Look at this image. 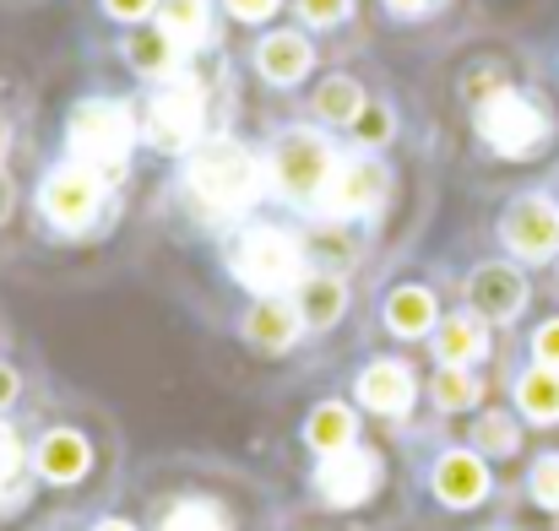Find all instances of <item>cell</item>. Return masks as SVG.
Listing matches in <instances>:
<instances>
[{"mask_svg":"<svg viewBox=\"0 0 559 531\" xmlns=\"http://www.w3.org/2000/svg\"><path fill=\"white\" fill-rule=\"evenodd\" d=\"M516 407L533 418V423H559V369H527L516 379Z\"/></svg>","mask_w":559,"mask_h":531,"instance_id":"cell-18","label":"cell"},{"mask_svg":"<svg viewBox=\"0 0 559 531\" xmlns=\"http://www.w3.org/2000/svg\"><path fill=\"white\" fill-rule=\"evenodd\" d=\"M93 531H136V527H126V521H104V527H93Z\"/></svg>","mask_w":559,"mask_h":531,"instance_id":"cell-38","label":"cell"},{"mask_svg":"<svg viewBox=\"0 0 559 531\" xmlns=\"http://www.w3.org/2000/svg\"><path fill=\"white\" fill-rule=\"evenodd\" d=\"M131 136H136L131 109L115 104V98L76 104V114H71V153L93 174H120L126 169V153H131Z\"/></svg>","mask_w":559,"mask_h":531,"instance_id":"cell-2","label":"cell"},{"mask_svg":"<svg viewBox=\"0 0 559 531\" xmlns=\"http://www.w3.org/2000/svg\"><path fill=\"white\" fill-rule=\"evenodd\" d=\"M234 277L261 293V299H277L283 288L299 282V244L283 233V228H250L234 250Z\"/></svg>","mask_w":559,"mask_h":531,"instance_id":"cell-4","label":"cell"},{"mask_svg":"<svg viewBox=\"0 0 559 531\" xmlns=\"http://www.w3.org/2000/svg\"><path fill=\"white\" fill-rule=\"evenodd\" d=\"M533 348H538V363H544V369H559V321H549V326L538 331Z\"/></svg>","mask_w":559,"mask_h":531,"instance_id":"cell-32","label":"cell"},{"mask_svg":"<svg viewBox=\"0 0 559 531\" xmlns=\"http://www.w3.org/2000/svg\"><path fill=\"white\" fill-rule=\"evenodd\" d=\"M343 299H348V293H343L337 277H310V282L299 288V321L321 331V326H332V321L343 315Z\"/></svg>","mask_w":559,"mask_h":531,"instance_id":"cell-22","label":"cell"},{"mask_svg":"<svg viewBox=\"0 0 559 531\" xmlns=\"http://www.w3.org/2000/svg\"><path fill=\"white\" fill-rule=\"evenodd\" d=\"M158 27H164L180 49L201 44V38H206V0H164V5H158Z\"/></svg>","mask_w":559,"mask_h":531,"instance_id":"cell-24","label":"cell"},{"mask_svg":"<svg viewBox=\"0 0 559 531\" xmlns=\"http://www.w3.org/2000/svg\"><path fill=\"white\" fill-rule=\"evenodd\" d=\"M435 348H440V363H473V358L484 353V326L473 321V315H451V321H440V337H435Z\"/></svg>","mask_w":559,"mask_h":531,"instance_id":"cell-23","label":"cell"},{"mask_svg":"<svg viewBox=\"0 0 559 531\" xmlns=\"http://www.w3.org/2000/svg\"><path fill=\"white\" fill-rule=\"evenodd\" d=\"M38 206H44V217H49L55 228L76 233V228H87V222L98 217V206H104V174H93L87 164H66V169H55V174L44 179Z\"/></svg>","mask_w":559,"mask_h":531,"instance_id":"cell-6","label":"cell"},{"mask_svg":"<svg viewBox=\"0 0 559 531\" xmlns=\"http://www.w3.org/2000/svg\"><path fill=\"white\" fill-rule=\"evenodd\" d=\"M332 169H337V158H332V147L316 131H288L272 147V179H277V190L288 201H321Z\"/></svg>","mask_w":559,"mask_h":531,"instance_id":"cell-5","label":"cell"},{"mask_svg":"<svg viewBox=\"0 0 559 531\" xmlns=\"http://www.w3.org/2000/svg\"><path fill=\"white\" fill-rule=\"evenodd\" d=\"M354 412L343 407V401H326V407H316L310 412V423H305V439H310V450H321V456H332V450H348L354 445Z\"/></svg>","mask_w":559,"mask_h":531,"instance_id":"cell-17","label":"cell"},{"mask_svg":"<svg viewBox=\"0 0 559 531\" xmlns=\"http://www.w3.org/2000/svg\"><path fill=\"white\" fill-rule=\"evenodd\" d=\"M11 401H16V374L0 363V407H11Z\"/></svg>","mask_w":559,"mask_h":531,"instance_id":"cell-34","label":"cell"},{"mask_svg":"<svg viewBox=\"0 0 559 531\" xmlns=\"http://www.w3.org/2000/svg\"><path fill=\"white\" fill-rule=\"evenodd\" d=\"M385 326H391L396 337H424V331L435 326V299H429L424 288H396V293L385 299Z\"/></svg>","mask_w":559,"mask_h":531,"instance_id":"cell-19","label":"cell"},{"mask_svg":"<svg viewBox=\"0 0 559 531\" xmlns=\"http://www.w3.org/2000/svg\"><path fill=\"white\" fill-rule=\"evenodd\" d=\"M316 114L332 120V125H359V114H365V87H359L354 76H332V82H321V93H316Z\"/></svg>","mask_w":559,"mask_h":531,"instance_id":"cell-21","label":"cell"},{"mask_svg":"<svg viewBox=\"0 0 559 531\" xmlns=\"http://www.w3.org/2000/svg\"><path fill=\"white\" fill-rule=\"evenodd\" d=\"M473 396H478V385L467 379V369L445 363V369H440V379H435V401L456 412V407H473Z\"/></svg>","mask_w":559,"mask_h":531,"instance_id":"cell-26","label":"cell"},{"mask_svg":"<svg viewBox=\"0 0 559 531\" xmlns=\"http://www.w3.org/2000/svg\"><path fill=\"white\" fill-rule=\"evenodd\" d=\"M478 136H484L500 158H527V153H538V147L549 142V120H544V109H538L533 98L500 87V93H489V98L478 104Z\"/></svg>","mask_w":559,"mask_h":531,"instance_id":"cell-3","label":"cell"},{"mask_svg":"<svg viewBox=\"0 0 559 531\" xmlns=\"http://www.w3.org/2000/svg\"><path fill=\"white\" fill-rule=\"evenodd\" d=\"M190 195L206 212L234 217V212H245L261 195V169H255V158L239 142H206L190 158Z\"/></svg>","mask_w":559,"mask_h":531,"instance_id":"cell-1","label":"cell"},{"mask_svg":"<svg viewBox=\"0 0 559 531\" xmlns=\"http://www.w3.org/2000/svg\"><path fill=\"white\" fill-rule=\"evenodd\" d=\"M126 60L142 71V76H175V65H180V44L158 27V33H136L131 44H126Z\"/></svg>","mask_w":559,"mask_h":531,"instance_id":"cell-20","label":"cell"},{"mask_svg":"<svg viewBox=\"0 0 559 531\" xmlns=\"http://www.w3.org/2000/svg\"><path fill=\"white\" fill-rule=\"evenodd\" d=\"M201 114L206 109H201V87L195 82H180V87L158 93L153 109H147V142L164 147V153H190L195 136H201Z\"/></svg>","mask_w":559,"mask_h":531,"instance_id":"cell-7","label":"cell"},{"mask_svg":"<svg viewBox=\"0 0 559 531\" xmlns=\"http://www.w3.org/2000/svg\"><path fill=\"white\" fill-rule=\"evenodd\" d=\"M391 11H402V16H418V11H429L435 0H385Z\"/></svg>","mask_w":559,"mask_h":531,"instance_id":"cell-35","label":"cell"},{"mask_svg":"<svg viewBox=\"0 0 559 531\" xmlns=\"http://www.w3.org/2000/svg\"><path fill=\"white\" fill-rule=\"evenodd\" d=\"M16 467H22V445H16V434L0 423V488L16 478Z\"/></svg>","mask_w":559,"mask_h":531,"instance_id":"cell-30","label":"cell"},{"mask_svg":"<svg viewBox=\"0 0 559 531\" xmlns=\"http://www.w3.org/2000/svg\"><path fill=\"white\" fill-rule=\"evenodd\" d=\"M5 212H11V179L0 174V222H5Z\"/></svg>","mask_w":559,"mask_h":531,"instance_id":"cell-37","label":"cell"},{"mask_svg":"<svg viewBox=\"0 0 559 531\" xmlns=\"http://www.w3.org/2000/svg\"><path fill=\"white\" fill-rule=\"evenodd\" d=\"M0 153H5V120H0Z\"/></svg>","mask_w":559,"mask_h":531,"instance_id":"cell-39","label":"cell"},{"mask_svg":"<svg viewBox=\"0 0 559 531\" xmlns=\"http://www.w3.org/2000/svg\"><path fill=\"white\" fill-rule=\"evenodd\" d=\"M467 299L484 321H516L522 304H527V282L516 266H478L473 282H467Z\"/></svg>","mask_w":559,"mask_h":531,"instance_id":"cell-11","label":"cell"},{"mask_svg":"<svg viewBox=\"0 0 559 531\" xmlns=\"http://www.w3.org/2000/svg\"><path fill=\"white\" fill-rule=\"evenodd\" d=\"M164 531H228V516L206 499H190V505H175L164 516Z\"/></svg>","mask_w":559,"mask_h":531,"instance_id":"cell-25","label":"cell"},{"mask_svg":"<svg viewBox=\"0 0 559 531\" xmlns=\"http://www.w3.org/2000/svg\"><path fill=\"white\" fill-rule=\"evenodd\" d=\"M109 5V16H120V22H142L147 11H158V0H104Z\"/></svg>","mask_w":559,"mask_h":531,"instance_id":"cell-33","label":"cell"},{"mask_svg":"<svg viewBox=\"0 0 559 531\" xmlns=\"http://www.w3.org/2000/svg\"><path fill=\"white\" fill-rule=\"evenodd\" d=\"M359 396H365V407L374 412H385V418H402L407 407H413V374L402 369V363H370L365 369V379H359Z\"/></svg>","mask_w":559,"mask_h":531,"instance_id":"cell-14","label":"cell"},{"mask_svg":"<svg viewBox=\"0 0 559 531\" xmlns=\"http://www.w3.org/2000/svg\"><path fill=\"white\" fill-rule=\"evenodd\" d=\"M277 5H283V0H228V11H234L239 22H266Z\"/></svg>","mask_w":559,"mask_h":531,"instance_id":"cell-31","label":"cell"},{"mask_svg":"<svg viewBox=\"0 0 559 531\" xmlns=\"http://www.w3.org/2000/svg\"><path fill=\"white\" fill-rule=\"evenodd\" d=\"M310 38L305 33H266L261 38V49H255V65H261V76L266 82H277V87H288V82H299L305 71H310Z\"/></svg>","mask_w":559,"mask_h":531,"instance_id":"cell-12","label":"cell"},{"mask_svg":"<svg viewBox=\"0 0 559 531\" xmlns=\"http://www.w3.org/2000/svg\"><path fill=\"white\" fill-rule=\"evenodd\" d=\"M299 304H283V299H261L255 310H250V321H245V337L255 342V348H272V353H283L294 337H299Z\"/></svg>","mask_w":559,"mask_h":531,"instance_id":"cell-15","label":"cell"},{"mask_svg":"<svg viewBox=\"0 0 559 531\" xmlns=\"http://www.w3.org/2000/svg\"><path fill=\"white\" fill-rule=\"evenodd\" d=\"M380 195H385V169H380L374 158H348V164H337L332 179H326L321 212H332V217H359V212H374V206H380Z\"/></svg>","mask_w":559,"mask_h":531,"instance_id":"cell-9","label":"cell"},{"mask_svg":"<svg viewBox=\"0 0 559 531\" xmlns=\"http://www.w3.org/2000/svg\"><path fill=\"white\" fill-rule=\"evenodd\" d=\"M299 11H305V22L332 27V22H343V16L354 11V0H299Z\"/></svg>","mask_w":559,"mask_h":531,"instance_id":"cell-29","label":"cell"},{"mask_svg":"<svg viewBox=\"0 0 559 531\" xmlns=\"http://www.w3.org/2000/svg\"><path fill=\"white\" fill-rule=\"evenodd\" d=\"M87 461H93V450H87V439L71 434V429H55V434H44V445H38V472H44L49 483H76V478L87 472Z\"/></svg>","mask_w":559,"mask_h":531,"instance_id":"cell-16","label":"cell"},{"mask_svg":"<svg viewBox=\"0 0 559 531\" xmlns=\"http://www.w3.org/2000/svg\"><path fill=\"white\" fill-rule=\"evenodd\" d=\"M359 120H365V136H370V142L385 136V114H359Z\"/></svg>","mask_w":559,"mask_h":531,"instance_id":"cell-36","label":"cell"},{"mask_svg":"<svg viewBox=\"0 0 559 531\" xmlns=\"http://www.w3.org/2000/svg\"><path fill=\"white\" fill-rule=\"evenodd\" d=\"M533 499H538L544 510H559V456H544V461L533 467Z\"/></svg>","mask_w":559,"mask_h":531,"instance_id":"cell-28","label":"cell"},{"mask_svg":"<svg viewBox=\"0 0 559 531\" xmlns=\"http://www.w3.org/2000/svg\"><path fill=\"white\" fill-rule=\"evenodd\" d=\"M478 450H489V456H511V450H516V423H511L506 412H489V418L478 423Z\"/></svg>","mask_w":559,"mask_h":531,"instance_id":"cell-27","label":"cell"},{"mask_svg":"<svg viewBox=\"0 0 559 531\" xmlns=\"http://www.w3.org/2000/svg\"><path fill=\"white\" fill-rule=\"evenodd\" d=\"M435 494H440L445 505H456V510L478 505V499L489 494V472H484V461H478V456H467V450L445 456V461L435 467Z\"/></svg>","mask_w":559,"mask_h":531,"instance_id":"cell-13","label":"cell"},{"mask_svg":"<svg viewBox=\"0 0 559 531\" xmlns=\"http://www.w3.org/2000/svg\"><path fill=\"white\" fill-rule=\"evenodd\" d=\"M374 478H380V461H374L370 450H359V445L321 456V494H326L332 505H343V510L370 499V494H374Z\"/></svg>","mask_w":559,"mask_h":531,"instance_id":"cell-10","label":"cell"},{"mask_svg":"<svg viewBox=\"0 0 559 531\" xmlns=\"http://www.w3.org/2000/svg\"><path fill=\"white\" fill-rule=\"evenodd\" d=\"M500 233L522 261H549L559 255V206L549 195H522V201H511Z\"/></svg>","mask_w":559,"mask_h":531,"instance_id":"cell-8","label":"cell"}]
</instances>
